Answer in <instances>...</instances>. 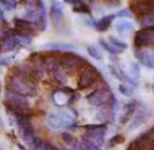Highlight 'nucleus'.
<instances>
[{"instance_id":"nucleus-1","label":"nucleus","mask_w":154,"mask_h":150,"mask_svg":"<svg viewBox=\"0 0 154 150\" xmlns=\"http://www.w3.org/2000/svg\"><path fill=\"white\" fill-rule=\"evenodd\" d=\"M85 129H87V133L82 134L81 139L91 143L96 150H100L101 146L104 145L107 127L104 124H97V126H85Z\"/></svg>"},{"instance_id":"nucleus-2","label":"nucleus","mask_w":154,"mask_h":150,"mask_svg":"<svg viewBox=\"0 0 154 150\" xmlns=\"http://www.w3.org/2000/svg\"><path fill=\"white\" fill-rule=\"evenodd\" d=\"M5 85H7V91L15 92V93H19L24 97L32 96V95H35V91H37V87H32V85H30V84L24 83L23 80L18 78L14 75L7 76V78H5Z\"/></svg>"},{"instance_id":"nucleus-3","label":"nucleus","mask_w":154,"mask_h":150,"mask_svg":"<svg viewBox=\"0 0 154 150\" xmlns=\"http://www.w3.org/2000/svg\"><path fill=\"white\" fill-rule=\"evenodd\" d=\"M60 68L64 70H81L88 65V62L81 56L68 51L60 57Z\"/></svg>"},{"instance_id":"nucleus-4","label":"nucleus","mask_w":154,"mask_h":150,"mask_svg":"<svg viewBox=\"0 0 154 150\" xmlns=\"http://www.w3.org/2000/svg\"><path fill=\"white\" fill-rule=\"evenodd\" d=\"M97 78L101 80L100 73H99L93 66L87 65V66H85L84 69H81V72H80L77 87H79V89H81V91L82 89H87V88H89V87H92L93 84L96 83Z\"/></svg>"},{"instance_id":"nucleus-5","label":"nucleus","mask_w":154,"mask_h":150,"mask_svg":"<svg viewBox=\"0 0 154 150\" xmlns=\"http://www.w3.org/2000/svg\"><path fill=\"white\" fill-rule=\"evenodd\" d=\"M154 43V27H143L135 32L134 45L137 49H146Z\"/></svg>"},{"instance_id":"nucleus-6","label":"nucleus","mask_w":154,"mask_h":150,"mask_svg":"<svg viewBox=\"0 0 154 150\" xmlns=\"http://www.w3.org/2000/svg\"><path fill=\"white\" fill-rule=\"evenodd\" d=\"M114 96L112 95V91L108 88V87H101V88L93 91L91 95L87 96V100L91 106H95V107H100V106H104L111 100V97Z\"/></svg>"},{"instance_id":"nucleus-7","label":"nucleus","mask_w":154,"mask_h":150,"mask_svg":"<svg viewBox=\"0 0 154 150\" xmlns=\"http://www.w3.org/2000/svg\"><path fill=\"white\" fill-rule=\"evenodd\" d=\"M154 10V3L153 0H133L130 3V8L128 11L133 12L134 15H137L138 18L152 14Z\"/></svg>"},{"instance_id":"nucleus-8","label":"nucleus","mask_w":154,"mask_h":150,"mask_svg":"<svg viewBox=\"0 0 154 150\" xmlns=\"http://www.w3.org/2000/svg\"><path fill=\"white\" fill-rule=\"evenodd\" d=\"M153 130H147L145 134L138 137L135 141L130 143V150H154V141H153Z\"/></svg>"},{"instance_id":"nucleus-9","label":"nucleus","mask_w":154,"mask_h":150,"mask_svg":"<svg viewBox=\"0 0 154 150\" xmlns=\"http://www.w3.org/2000/svg\"><path fill=\"white\" fill-rule=\"evenodd\" d=\"M137 108H138V102H135V100H131V102L126 103V104L122 107V111H120L119 123L127 124L128 122H130V119L133 118V115L137 111Z\"/></svg>"},{"instance_id":"nucleus-10","label":"nucleus","mask_w":154,"mask_h":150,"mask_svg":"<svg viewBox=\"0 0 154 150\" xmlns=\"http://www.w3.org/2000/svg\"><path fill=\"white\" fill-rule=\"evenodd\" d=\"M135 58L149 69L154 68V54L150 49H138L135 51Z\"/></svg>"},{"instance_id":"nucleus-11","label":"nucleus","mask_w":154,"mask_h":150,"mask_svg":"<svg viewBox=\"0 0 154 150\" xmlns=\"http://www.w3.org/2000/svg\"><path fill=\"white\" fill-rule=\"evenodd\" d=\"M145 121H146V111L143 110V108H137V111L134 112L133 118L130 119V122H128V126H127V131H134V130H137L138 127H141L142 124L145 123Z\"/></svg>"},{"instance_id":"nucleus-12","label":"nucleus","mask_w":154,"mask_h":150,"mask_svg":"<svg viewBox=\"0 0 154 150\" xmlns=\"http://www.w3.org/2000/svg\"><path fill=\"white\" fill-rule=\"evenodd\" d=\"M14 23H15L16 29L20 30V31H23L22 34L24 35H30V34H34L35 29H34V24H32V22H29L27 19H15L14 20Z\"/></svg>"},{"instance_id":"nucleus-13","label":"nucleus","mask_w":154,"mask_h":150,"mask_svg":"<svg viewBox=\"0 0 154 150\" xmlns=\"http://www.w3.org/2000/svg\"><path fill=\"white\" fill-rule=\"evenodd\" d=\"M125 73L126 76H127L130 80H138L139 78V76H141V69H139V65L137 64V62H133V61H130V62H127L126 64V66H125Z\"/></svg>"},{"instance_id":"nucleus-14","label":"nucleus","mask_w":154,"mask_h":150,"mask_svg":"<svg viewBox=\"0 0 154 150\" xmlns=\"http://www.w3.org/2000/svg\"><path fill=\"white\" fill-rule=\"evenodd\" d=\"M115 30H116V32H119L120 35H126L128 34V32L133 31V23H131L130 20H127V19H119V20L115 22Z\"/></svg>"},{"instance_id":"nucleus-15","label":"nucleus","mask_w":154,"mask_h":150,"mask_svg":"<svg viewBox=\"0 0 154 150\" xmlns=\"http://www.w3.org/2000/svg\"><path fill=\"white\" fill-rule=\"evenodd\" d=\"M57 115L60 116L62 122H64L65 126H69V124H73L76 121V111L73 110H61L57 111Z\"/></svg>"},{"instance_id":"nucleus-16","label":"nucleus","mask_w":154,"mask_h":150,"mask_svg":"<svg viewBox=\"0 0 154 150\" xmlns=\"http://www.w3.org/2000/svg\"><path fill=\"white\" fill-rule=\"evenodd\" d=\"M108 69H109V72H111L112 75H114L115 77L118 78V80H120V81H127V83H130V84L138 85V81H135V80H130V78H128L127 76H126L125 73H123V70L120 69L119 66H116V65H109Z\"/></svg>"},{"instance_id":"nucleus-17","label":"nucleus","mask_w":154,"mask_h":150,"mask_svg":"<svg viewBox=\"0 0 154 150\" xmlns=\"http://www.w3.org/2000/svg\"><path fill=\"white\" fill-rule=\"evenodd\" d=\"M46 122H48V126L53 130H60L62 127H65L64 122L60 119V116L57 115V112H50L46 118Z\"/></svg>"},{"instance_id":"nucleus-18","label":"nucleus","mask_w":154,"mask_h":150,"mask_svg":"<svg viewBox=\"0 0 154 150\" xmlns=\"http://www.w3.org/2000/svg\"><path fill=\"white\" fill-rule=\"evenodd\" d=\"M45 49H50V50H65V51H72L76 49L75 45L72 43H60V42H51V43H45L43 45Z\"/></svg>"},{"instance_id":"nucleus-19","label":"nucleus","mask_w":154,"mask_h":150,"mask_svg":"<svg viewBox=\"0 0 154 150\" xmlns=\"http://www.w3.org/2000/svg\"><path fill=\"white\" fill-rule=\"evenodd\" d=\"M51 99L56 103L57 106H65L69 103V99H68V95L65 93L62 89H58V91H54L53 95H51Z\"/></svg>"},{"instance_id":"nucleus-20","label":"nucleus","mask_w":154,"mask_h":150,"mask_svg":"<svg viewBox=\"0 0 154 150\" xmlns=\"http://www.w3.org/2000/svg\"><path fill=\"white\" fill-rule=\"evenodd\" d=\"M43 68L46 72H54L60 68V60L57 57H48L43 58Z\"/></svg>"},{"instance_id":"nucleus-21","label":"nucleus","mask_w":154,"mask_h":150,"mask_svg":"<svg viewBox=\"0 0 154 150\" xmlns=\"http://www.w3.org/2000/svg\"><path fill=\"white\" fill-rule=\"evenodd\" d=\"M115 15H107V16H103L100 20L96 23V30L97 31H107V30L111 27V23L114 20Z\"/></svg>"},{"instance_id":"nucleus-22","label":"nucleus","mask_w":154,"mask_h":150,"mask_svg":"<svg viewBox=\"0 0 154 150\" xmlns=\"http://www.w3.org/2000/svg\"><path fill=\"white\" fill-rule=\"evenodd\" d=\"M18 46L19 45L16 43L15 38H14V35H12V37H10V38H5V39L0 43V51H12V50H15Z\"/></svg>"},{"instance_id":"nucleus-23","label":"nucleus","mask_w":154,"mask_h":150,"mask_svg":"<svg viewBox=\"0 0 154 150\" xmlns=\"http://www.w3.org/2000/svg\"><path fill=\"white\" fill-rule=\"evenodd\" d=\"M51 75H53V78L56 83L58 84H65L68 81V73L66 70L61 69V68H58V69H56L54 72H51Z\"/></svg>"},{"instance_id":"nucleus-24","label":"nucleus","mask_w":154,"mask_h":150,"mask_svg":"<svg viewBox=\"0 0 154 150\" xmlns=\"http://www.w3.org/2000/svg\"><path fill=\"white\" fill-rule=\"evenodd\" d=\"M99 45H100L106 51H108V53H111V54H115V56H116V54H120V53H122V50H119V49L114 47L111 43L107 42V41L103 39V38H100V39H99Z\"/></svg>"},{"instance_id":"nucleus-25","label":"nucleus","mask_w":154,"mask_h":150,"mask_svg":"<svg viewBox=\"0 0 154 150\" xmlns=\"http://www.w3.org/2000/svg\"><path fill=\"white\" fill-rule=\"evenodd\" d=\"M87 51H88V54H89L92 58L97 60V61H101V60H103V54L100 53V49H97L95 45H89V46H88Z\"/></svg>"},{"instance_id":"nucleus-26","label":"nucleus","mask_w":154,"mask_h":150,"mask_svg":"<svg viewBox=\"0 0 154 150\" xmlns=\"http://www.w3.org/2000/svg\"><path fill=\"white\" fill-rule=\"evenodd\" d=\"M14 38H15L16 43H18L19 46H29V45H31V38H30L29 35L18 34V35H14Z\"/></svg>"},{"instance_id":"nucleus-27","label":"nucleus","mask_w":154,"mask_h":150,"mask_svg":"<svg viewBox=\"0 0 154 150\" xmlns=\"http://www.w3.org/2000/svg\"><path fill=\"white\" fill-rule=\"evenodd\" d=\"M51 16H53V20L56 23H60L62 20V10L60 7V4H54L51 8Z\"/></svg>"},{"instance_id":"nucleus-28","label":"nucleus","mask_w":154,"mask_h":150,"mask_svg":"<svg viewBox=\"0 0 154 150\" xmlns=\"http://www.w3.org/2000/svg\"><path fill=\"white\" fill-rule=\"evenodd\" d=\"M139 23H141L143 27L154 26V12L147 14V15H145V16H142V18H139Z\"/></svg>"},{"instance_id":"nucleus-29","label":"nucleus","mask_w":154,"mask_h":150,"mask_svg":"<svg viewBox=\"0 0 154 150\" xmlns=\"http://www.w3.org/2000/svg\"><path fill=\"white\" fill-rule=\"evenodd\" d=\"M109 43H111L114 47L119 49V50H122V51L127 49V43L123 42V41H120V39H118L116 37H109Z\"/></svg>"},{"instance_id":"nucleus-30","label":"nucleus","mask_w":154,"mask_h":150,"mask_svg":"<svg viewBox=\"0 0 154 150\" xmlns=\"http://www.w3.org/2000/svg\"><path fill=\"white\" fill-rule=\"evenodd\" d=\"M118 89H119V92L123 95V96H127V97H131L134 95V89H133V87H130V85H127V84H120L119 87H118Z\"/></svg>"},{"instance_id":"nucleus-31","label":"nucleus","mask_w":154,"mask_h":150,"mask_svg":"<svg viewBox=\"0 0 154 150\" xmlns=\"http://www.w3.org/2000/svg\"><path fill=\"white\" fill-rule=\"evenodd\" d=\"M62 141H64L68 146H70V148L76 146V143L79 142V141H77L72 134H69V133H64V134H62Z\"/></svg>"},{"instance_id":"nucleus-32","label":"nucleus","mask_w":154,"mask_h":150,"mask_svg":"<svg viewBox=\"0 0 154 150\" xmlns=\"http://www.w3.org/2000/svg\"><path fill=\"white\" fill-rule=\"evenodd\" d=\"M123 142H125V137H123L122 134H116V135H114V138H112L111 141H109V146L114 148V146L120 145V143H123Z\"/></svg>"},{"instance_id":"nucleus-33","label":"nucleus","mask_w":154,"mask_h":150,"mask_svg":"<svg viewBox=\"0 0 154 150\" xmlns=\"http://www.w3.org/2000/svg\"><path fill=\"white\" fill-rule=\"evenodd\" d=\"M73 11H75V12H79V14H89V12H91L89 7H88L85 3L80 4L79 7H75V8H73Z\"/></svg>"},{"instance_id":"nucleus-34","label":"nucleus","mask_w":154,"mask_h":150,"mask_svg":"<svg viewBox=\"0 0 154 150\" xmlns=\"http://www.w3.org/2000/svg\"><path fill=\"white\" fill-rule=\"evenodd\" d=\"M26 3H27V7H31V8H43L42 0H26Z\"/></svg>"},{"instance_id":"nucleus-35","label":"nucleus","mask_w":154,"mask_h":150,"mask_svg":"<svg viewBox=\"0 0 154 150\" xmlns=\"http://www.w3.org/2000/svg\"><path fill=\"white\" fill-rule=\"evenodd\" d=\"M2 4L4 5L5 10H12L16 5V0H2Z\"/></svg>"},{"instance_id":"nucleus-36","label":"nucleus","mask_w":154,"mask_h":150,"mask_svg":"<svg viewBox=\"0 0 154 150\" xmlns=\"http://www.w3.org/2000/svg\"><path fill=\"white\" fill-rule=\"evenodd\" d=\"M115 16H119L120 19H122V18H130V16H131V12H130L128 10H122V11H119V12H118Z\"/></svg>"},{"instance_id":"nucleus-37","label":"nucleus","mask_w":154,"mask_h":150,"mask_svg":"<svg viewBox=\"0 0 154 150\" xmlns=\"http://www.w3.org/2000/svg\"><path fill=\"white\" fill-rule=\"evenodd\" d=\"M101 2H104L106 4L111 5V7H118V5H120V0H101Z\"/></svg>"},{"instance_id":"nucleus-38","label":"nucleus","mask_w":154,"mask_h":150,"mask_svg":"<svg viewBox=\"0 0 154 150\" xmlns=\"http://www.w3.org/2000/svg\"><path fill=\"white\" fill-rule=\"evenodd\" d=\"M65 3H68V4H70L73 8H75V7H79L80 4H82V3H84V2H82V0H65Z\"/></svg>"},{"instance_id":"nucleus-39","label":"nucleus","mask_w":154,"mask_h":150,"mask_svg":"<svg viewBox=\"0 0 154 150\" xmlns=\"http://www.w3.org/2000/svg\"><path fill=\"white\" fill-rule=\"evenodd\" d=\"M3 127V122H2V118H0V129Z\"/></svg>"},{"instance_id":"nucleus-40","label":"nucleus","mask_w":154,"mask_h":150,"mask_svg":"<svg viewBox=\"0 0 154 150\" xmlns=\"http://www.w3.org/2000/svg\"><path fill=\"white\" fill-rule=\"evenodd\" d=\"M0 93H2V83H0Z\"/></svg>"},{"instance_id":"nucleus-41","label":"nucleus","mask_w":154,"mask_h":150,"mask_svg":"<svg viewBox=\"0 0 154 150\" xmlns=\"http://www.w3.org/2000/svg\"><path fill=\"white\" fill-rule=\"evenodd\" d=\"M127 150H130V149H127Z\"/></svg>"}]
</instances>
